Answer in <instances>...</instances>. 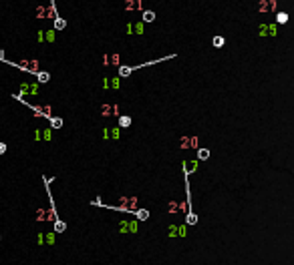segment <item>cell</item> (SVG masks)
<instances>
[{
    "instance_id": "5",
    "label": "cell",
    "mask_w": 294,
    "mask_h": 265,
    "mask_svg": "<svg viewBox=\"0 0 294 265\" xmlns=\"http://www.w3.org/2000/svg\"><path fill=\"white\" fill-rule=\"evenodd\" d=\"M276 20H278L280 24H282V22H286V20H288V14H284V12H280V14L276 16Z\"/></svg>"
},
{
    "instance_id": "1",
    "label": "cell",
    "mask_w": 294,
    "mask_h": 265,
    "mask_svg": "<svg viewBox=\"0 0 294 265\" xmlns=\"http://www.w3.org/2000/svg\"><path fill=\"white\" fill-rule=\"evenodd\" d=\"M121 231H137V223H131V225L123 223L121 225Z\"/></svg>"
},
{
    "instance_id": "3",
    "label": "cell",
    "mask_w": 294,
    "mask_h": 265,
    "mask_svg": "<svg viewBox=\"0 0 294 265\" xmlns=\"http://www.w3.org/2000/svg\"><path fill=\"white\" fill-rule=\"evenodd\" d=\"M119 123H121V127H129L131 125V119L129 117H121V119H119Z\"/></svg>"
},
{
    "instance_id": "4",
    "label": "cell",
    "mask_w": 294,
    "mask_h": 265,
    "mask_svg": "<svg viewBox=\"0 0 294 265\" xmlns=\"http://www.w3.org/2000/svg\"><path fill=\"white\" fill-rule=\"evenodd\" d=\"M214 46H216V48L224 46V38H222V36H216V38H214Z\"/></svg>"
},
{
    "instance_id": "12",
    "label": "cell",
    "mask_w": 294,
    "mask_h": 265,
    "mask_svg": "<svg viewBox=\"0 0 294 265\" xmlns=\"http://www.w3.org/2000/svg\"><path fill=\"white\" fill-rule=\"evenodd\" d=\"M187 223H195V215H189V217H187Z\"/></svg>"
},
{
    "instance_id": "7",
    "label": "cell",
    "mask_w": 294,
    "mask_h": 265,
    "mask_svg": "<svg viewBox=\"0 0 294 265\" xmlns=\"http://www.w3.org/2000/svg\"><path fill=\"white\" fill-rule=\"evenodd\" d=\"M50 123H53V127H54V129H58V127H63V121H61V119H53V121H50Z\"/></svg>"
},
{
    "instance_id": "8",
    "label": "cell",
    "mask_w": 294,
    "mask_h": 265,
    "mask_svg": "<svg viewBox=\"0 0 294 265\" xmlns=\"http://www.w3.org/2000/svg\"><path fill=\"white\" fill-rule=\"evenodd\" d=\"M38 80H40V83H46V80H49V74H46V72H40V74H38Z\"/></svg>"
},
{
    "instance_id": "6",
    "label": "cell",
    "mask_w": 294,
    "mask_h": 265,
    "mask_svg": "<svg viewBox=\"0 0 294 265\" xmlns=\"http://www.w3.org/2000/svg\"><path fill=\"white\" fill-rule=\"evenodd\" d=\"M153 18H155L153 12H145V14H143V20H145V22H149V20H153Z\"/></svg>"
},
{
    "instance_id": "10",
    "label": "cell",
    "mask_w": 294,
    "mask_h": 265,
    "mask_svg": "<svg viewBox=\"0 0 294 265\" xmlns=\"http://www.w3.org/2000/svg\"><path fill=\"white\" fill-rule=\"evenodd\" d=\"M119 72H121V74L125 76V74H129V72H131V68H129V66H123V68H121V70H119Z\"/></svg>"
},
{
    "instance_id": "11",
    "label": "cell",
    "mask_w": 294,
    "mask_h": 265,
    "mask_svg": "<svg viewBox=\"0 0 294 265\" xmlns=\"http://www.w3.org/2000/svg\"><path fill=\"white\" fill-rule=\"evenodd\" d=\"M57 231H65V223H61V221H58V223H57Z\"/></svg>"
},
{
    "instance_id": "9",
    "label": "cell",
    "mask_w": 294,
    "mask_h": 265,
    "mask_svg": "<svg viewBox=\"0 0 294 265\" xmlns=\"http://www.w3.org/2000/svg\"><path fill=\"white\" fill-rule=\"evenodd\" d=\"M147 211H137V219H147Z\"/></svg>"
},
{
    "instance_id": "13",
    "label": "cell",
    "mask_w": 294,
    "mask_h": 265,
    "mask_svg": "<svg viewBox=\"0 0 294 265\" xmlns=\"http://www.w3.org/2000/svg\"><path fill=\"white\" fill-rule=\"evenodd\" d=\"M4 151H6V145H4V143H0V155H2Z\"/></svg>"
},
{
    "instance_id": "2",
    "label": "cell",
    "mask_w": 294,
    "mask_h": 265,
    "mask_svg": "<svg viewBox=\"0 0 294 265\" xmlns=\"http://www.w3.org/2000/svg\"><path fill=\"white\" fill-rule=\"evenodd\" d=\"M198 155H199V159H202V161H206L208 157H210V151H208V149H199Z\"/></svg>"
}]
</instances>
